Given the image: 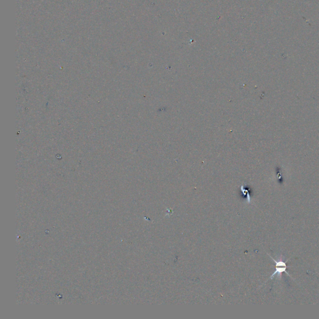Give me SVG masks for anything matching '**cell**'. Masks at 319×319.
<instances>
[{
  "label": "cell",
  "instance_id": "obj_1",
  "mask_svg": "<svg viewBox=\"0 0 319 319\" xmlns=\"http://www.w3.org/2000/svg\"><path fill=\"white\" fill-rule=\"evenodd\" d=\"M270 256V258L272 259V260L274 261V262L275 263V264H276V270H275L274 272V273H273L272 275H271V276H270V278H269L270 279H272V278H273L275 276H276V275L277 274H278V275H279V276H281V274L282 273V272L286 273L288 276H289V277H291V276H290L289 274L288 273V272H287V271H286V269H287L286 263H287V261H289V260H287V261H286V262H284V261H281V260H279V261H277L276 260H275L274 258H272V257H271L270 256Z\"/></svg>",
  "mask_w": 319,
  "mask_h": 319
}]
</instances>
